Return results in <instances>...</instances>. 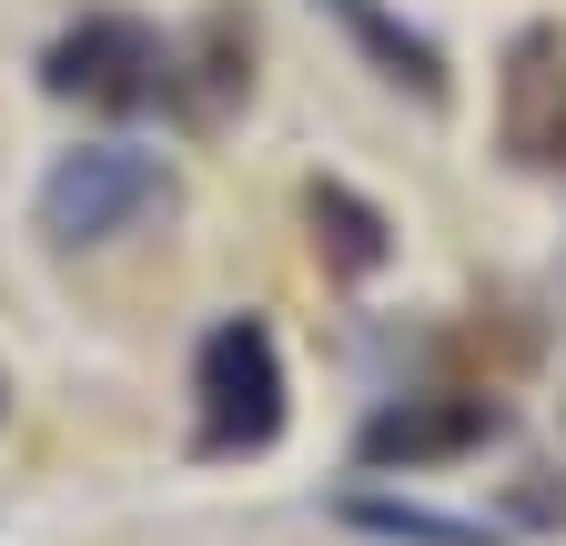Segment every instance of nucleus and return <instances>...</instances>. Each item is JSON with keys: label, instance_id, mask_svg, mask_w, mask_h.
Segmentation results:
<instances>
[{"label": "nucleus", "instance_id": "obj_2", "mask_svg": "<svg viewBox=\"0 0 566 546\" xmlns=\"http://www.w3.org/2000/svg\"><path fill=\"white\" fill-rule=\"evenodd\" d=\"M41 92L51 102H82V112H172L182 92V41L153 31V21H132V11H82L51 51H41Z\"/></svg>", "mask_w": 566, "mask_h": 546}, {"label": "nucleus", "instance_id": "obj_4", "mask_svg": "<svg viewBox=\"0 0 566 546\" xmlns=\"http://www.w3.org/2000/svg\"><path fill=\"white\" fill-rule=\"evenodd\" d=\"M495 435H506V405L485 385H424V395L375 405V416L354 426V455L375 475H395V465H455V455H475Z\"/></svg>", "mask_w": 566, "mask_h": 546}, {"label": "nucleus", "instance_id": "obj_3", "mask_svg": "<svg viewBox=\"0 0 566 546\" xmlns=\"http://www.w3.org/2000/svg\"><path fill=\"white\" fill-rule=\"evenodd\" d=\"M142 213H172V162L142 153V143H82V153H61V162L41 172V202H31V223H41L51 253L112 243V233H132Z\"/></svg>", "mask_w": 566, "mask_h": 546}, {"label": "nucleus", "instance_id": "obj_10", "mask_svg": "<svg viewBox=\"0 0 566 546\" xmlns=\"http://www.w3.org/2000/svg\"><path fill=\"white\" fill-rule=\"evenodd\" d=\"M556 172H566V162H556Z\"/></svg>", "mask_w": 566, "mask_h": 546}, {"label": "nucleus", "instance_id": "obj_5", "mask_svg": "<svg viewBox=\"0 0 566 546\" xmlns=\"http://www.w3.org/2000/svg\"><path fill=\"white\" fill-rule=\"evenodd\" d=\"M506 153L516 162H566V61L556 31L516 41V72H506Z\"/></svg>", "mask_w": 566, "mask_h": 546}, {"label": "nucleus", "instance_id": "obj_8", "mask_svg": "<svg viewBox=\"0 0 566 546\" xmlns=\"http://www.w3.org/2000/svg\"><path fill=\"white\" fill-rule=\"evenodd\" d=\"M304 213H314V243L334 253V273H375V263L395 253V243H385V213H375L365 192H344V182H314Z\"/></svg>", "mask_w": 566, "mask_h": 546}, {"label": "nucleus", "instance_id": "obj_9", "mask_svg": "<svg viewBox=\"0 0 566 546\" xmlns=\"http://www.w3.org/2000/svg\"><path fill=\"white\" fill-rule=\"evenodd\" d=\"M0 416H11V385H0Z\"/></svg>", "mask_w": 566, "mask_h": 546}, {"label": "nucleus", "instance_id": "obj_7", "mask_svg": "<svg viewBox=\"0 0 566 546\" xmlns=\"http://www.w3.org/2000/svg\"><path fill=\"white\" fill-rule=\"evenodd\" d=\"M334 516L354 536H385V546H506V536L475 526V516H436V506H405V496H344Z\"/></svg>", "mask_w": 566, "mask_h": 546}, {"label": "nucleus", "instance_id": "obj_6", "mask_svg": "<svg viewBox=\"0 0 566 546\" xmlns=\"http://www.w3.org/2000/svg\"><path fill=\"white\" fill-rule=\"evenodd\" d=\"M324 11H334V21L354 31V51H365V61H375L385 82H405L415 102H446V51L424 41L415 21H395L385 0H324Z\"/></svg>", "mask_w": 566, "mask_h": 546}, {"label": "nucleus", "instance_id": "obj_1", "mask_svg": "<svg viewBox=\"0 0 566 546\" xmlns=\"http://www.w3.org/2000/svg\"><path fill=\"white\" fill-rule=\"evenodd\" d=\"M294 416V385H283V345L263 314H223L192 355V455L202 465H233L263 455Z\"/></svg>", "mask_w": 566, "mask_h": 546}]
</instances>
